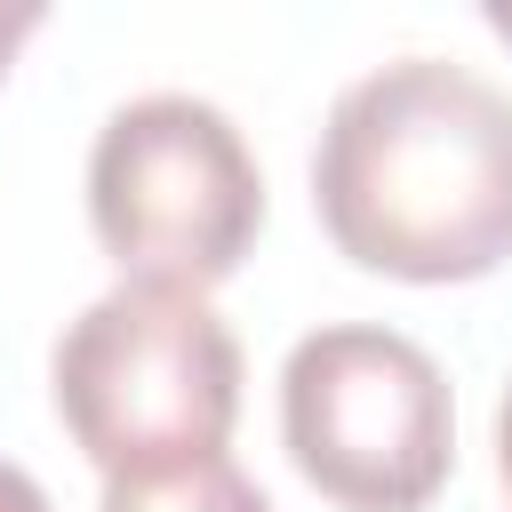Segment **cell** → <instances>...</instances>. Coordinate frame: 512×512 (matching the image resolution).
Masks as SVG:
<instances>
[{"mask_svg": "<svg viewBox=\"0 0 512 512\" xmlns=\"http://www.w3.org/2000/svg\"><path fill=\"white\" fill-rule=\"evenodd\" d=\"M0 512H48V488L24 464H8V456H0Z\"/></svg>", "mask_w": 512, "mask_h": 512, "instance_id": "obj_7", "label": "cell"}, {"mask_svg": "<svg viewBox=\"0 0 512 512\" xmlns=\"http://www.w3.org/2000/svg\"><path fill=\"white\" fill-rule=\"evenodd\" d=\"M88 224L120 280L208 296L264 232V168L224 104L152 88L128 96L88 144Z\"/></svg>", "mask_w": 512, "mask_h": 512, "instance_id": "obj_3", "label": "cell"}, {"mask_svg": "<svg viewBox=\"0 0 512 512\" xmlns=\"http://www.w3.org/2000/svg\"><path fill=\"white\" fill-rule=\"evenodd\" d=\"M280 440L336 512H424L456 472V392L416 336L328 320L288 344Z\"/></svg>", "mask_w": 512, "mask_h": 512, "instance_id": "obj_4", "label": "cell"}, {"mask_svg": "<svg viewBox=\"0 0 512 512\" xmlns=\"http://www.w3.org/2000/svg\"><path fill=\"white\" fill-rule=\"evenodd\" d=\"M488 32H496V40H512V8H504V0L488 8Z\"/></svg>", "mask_w": 512, "mask_h": 512, "instance_id": "obj_9", "label": "cell"}, {"mask_svg": "<svg viewBox=\"0 0 512 512\" xmlns=\"http://www.w3.org/2000/svg\"><path fill=\"white\" fill-rule=\"evenodd\" d=\"M496 472H504V512H512V384L496 400Z\"/></svg>", "mask_w": 512, "mask_h": 512, "instance_id": "obj_8", "label": "cell"}, {"mask_svg": "<svg viewBox=\"0 0 512 512\" xmlns=\"http://www.w3.org/2000/svg\"><path fill=\"white\" fill-rule=\"evenodd\" d=\"M48 392L104 480L208 464L240 424V336L200 288L112 280L56 336Z\"/></svg>", "mask_w": 512, "mask_h": 512, "instance_id": "obj_2", "label": "cell"}, {"mask_svg": "<svg viewBox=\"0 0 512 512\" xmlns=\"http://www.w3.org/2000/svg\"><path fill=\"white\" fill-rule=\"evenodd\" d=\"M40 24H48V8H40V0H8V8H0V80H8L16 48H24V40L40 32Z\"/></svg>", "mask_w": 512, "mask_h": 512, "instance_id": "obj_6", "label": "cell"}, {"mask_svg": "<svg viewBox=\"0 0 512 512\" xmlns=\"http://www.w3.org/2000/svg\"><path fill=\"white\" fill-rule=\"evenodd\" d=\"M312 216L360 272L488 280L512 256V88L448 56L360 72L320 120Z\"/></svg>", "mask_w": 512, "mask_h": 512, "instance_id": "obj_1", "label": "cell"}, {"mask_svg": "<svg viewBox=\"0 0 512 512\" xmlns=\"http://www.w3.org/2000/svg\"><path fill=\"white\" fill-rule=\"evenodd\" d=\"M104 512H272V496L232 456H208L152 480H104Z\"/></svg>", "mask_w": 512, "mask_h": 512, "instance_id": "obj_5", "label": "cell"}]
</instances>
